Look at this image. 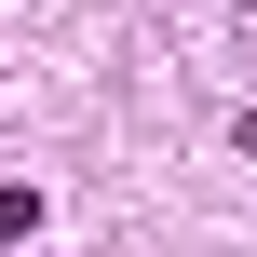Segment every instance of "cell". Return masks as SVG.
Here are the masks:
<instances>
[{
    "mask_svg": "<svg viewBox=\"0 0 257 257\" xmlns=\"http://www.w3.org/2000/svg\"><path fill=\"white\" fill-rule=\"evenodd\" d=\"M244 163H257V108H244Z\"/></svg>",
    "mask_w": 257,
    "mask_h": 257,
    "instance_id": "cell-2",
    "label": "cell"
},
{
    "mask_svg": "<svg viewBox=\"0 0 257 257\" xmlns=\"http://www.w3.org/2000/svg\"><path fill=\"white\" fill-rule=\"evenodd\" d=\"M27 230H41V190L14 176V190H0V244H27Z\"/></svg>",
    "mask_w": 257,
    "mask_h": 257,
    "instance_id": "cell-1",
    "label": "cell"
}]
</instances>
